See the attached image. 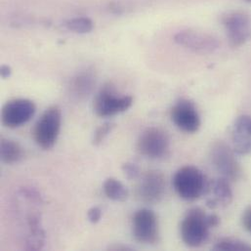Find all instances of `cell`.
<instances>
[{
    "label": "cell",
    "mask_w": 251,
    "mask_h": 251,
    "mask_svg": "<svg viewBox=\"0 0 251 251\" xmlns=\"http://www.w3.org/2000/svg\"><path fill=\"white\" fill-rule=\"evenodd\" d=\"M220 224L216 214H206L200 207H194L186 213L180 225V235L189 248L202 246L209 237V231Z\"/></svg>",
    "instance_id": "obj_1"
},
{
    "label": "cell",
    "mask_w": 251,
    "mask_h": 251,
    "mask_svg": "<svg viewBox=\"0 0 251 251\" xmlns=\"http://www.w3.org/2000/svg\"><path fill=\"white\" fill-rule=\"evenodd\" d=\"M208 183L202 171L193 165L181 167L173 177V187L185 201H196L205 195Z\"/></svg>",
    "instance_id": "obj_2"
},
{
    "label": "cell",
    "mask_w": 251,
    "mask_h": 251,
    "mask_svg": "<svg viewBox=\"0 0 251 251\" xmlns=\"http://www.w3.org/2000/svg\"><path fill=\"white\" fill-rule=\"evenodd\" d=\"M62 125V113L59 107L48 108L38 119L32 130L35 143L43 150H50L56 144Z\"/></svg>",
    "instance_id": "obj_3"
},
{
    "label": "cell",
    "mask_w": 251,
    "mask_h": 251,
    "mask_svg": "<svg viewBox=\"0 0 251 251\" xmlns=\"http://www.w3.org/2000/svg\"><path fill=\"white\" fill-rule=\"evenodd\" d=\"M133 104V98L119 95L111 84L104 85L96 95L93 103L95 114L101 118H110L126 112Z\"/></svg>",
    "instance_id": "obj_4"
},
{
    "label": "cell",
    "mask_w": 251,
    "mask_h": 251,
    "mask_svg": "<svg viewBox=\"0 0 251 251\" xmlns=\"http://www.w3.org/2000/svg\"><path fill=\"white\" fill-rule=\"evenodd\" d=\"M210 160L221 176L229 181L240 179L242 169L237 160L234 149L222 141L215 142L210 149Z\"/></svg>",
    "instance_id": "obj_5"
},
{
    "label": "cell",
    "mask_w": 251,
    "mask_h": 251,
    "mask_svg": "<svg viewBox=\"0 0 251 251\" xmlns=\"http://www.w3.org/2000/svg\"><path fill=\"white\" fill-rule=\"evenodd\" d=\"M170 146L168 134L159 127H149L144 130L137 141V151L145 157L156 159L163 157Z\"/></svg>",
    "instance_id": "obj_6"
},
{
    "label": "cell",
    "mask_w": 251,
    "mask_h": 251,
    "mask_svg": "<svg viewBox=\"0 0 251 251\" xmlns=\"http://www.w3.org/2000/svg\"><path fill=\"white\" fill-rule=\"evenodd\" d=\"M132 234L136 241L145 245H155L159 240L158 220L148 208L138 210L132 218Z\"/></svg>",
    "instance_id": "obj_7"
},
{
    "label": "cell",
    "mask_w": 251,
    "mask_h": 251,
    "mask_svg": "<svg viewBox=\"0 0 251 251\" xmlns=\"http://www.w3.org/2000/svg\"><path fill=\"white\" fill-rule=\"evenodd\" d=\"M228 39L233 47H240L251 38V18L244 12H229L222 17Z\"/></svg>",
    "instance_id": "obj_8"
},
{
    "label": "cell",
    "mask_w": 251,
    "mask_h": 251,
    "mask_svg": "<svg viewBox=\"0 0 251 251\" xmlns=\"http://www.w3.org/2000/svg\"><path fill=\"white\" fill-rule=\"evenodd\" d=\"M36 111L35 104L28 99H13L2 108L1 121L8 128H18L28 123Z\"/></svg>",
    "instance_id": "obj_9"
},
{
    "label": "cell",
    "mask_w": 251,
    "mask_h": 251,
    "mask_svg": "<svg viewBox=\"0 0 251 251\" xmlns=\"http://www.w3.org/2000/svg\"><path fill=\"white\" fill-rule=\"evenodd\" d=\"M174 40L180 46L202 55L211 54L220 46L218 39L213 35L195 29H184L177 32Z\"/></svg>",
    "instance_id": "obj_10"
},
{
    "label": "cell",
    "mask_w": 251,
    "mask_h": 251,
    "mask_svg": "<svg viewBox=\"0 0 251 251\" xmlns=\"http://www.w3.org/2000/svg\"><path fill=\"white\" fill-rule=\"evenodd\" d=\"M165 186V177L160 171H147L139 182L137 189L138 198L147 204L158 203L164 197Z\"/></svg>",
    "instance_id": "obj_11"
},
{
    "label": "cell",
    "mask_w": 251,
    "mask_h": 251,
    "mask_svg": "<svg viewBox=\"0 0 251 251\" xmlns=\"http://www.w3.org/2000/svg\"><path fill=\"white\" fill-rule=\"evenodd\" d=\"M170 117L176 127L186 133L198 132L201 124L196 106L186 99L178 101L172 107Z\"/></svg>",
    "instance_id": "obj_12"
},
{
    "label": "cell",
    "mask_w": 251,
    "mask_h": 251,
    "mask_svg": "<svg viewBox=\"0 0 251 251\" xmlns=\"http://www.w3.org/2000/svg\"><path fill=\"white\" fill-rule=\"evenodd\" d=\"M230 181L221 177L208 183L205 195L208 196L206 205L211 208H222L229 205L233 201V192Z\"/></svg>",
    "instance_id": "obj_13"
},
{
    "label": "cell",
    "mask_w": 251,
    "mask_h": 251,
    "mask_svg": "<svg viewBox=\"0 0 251 251\" xmlns=\"http://www.w3.org/2000/svg\"><path fill=\"white\" fill-rule=\"evenodd\" d=\"M232 141L235 152L249 154L251 152V117H239L232 130Z\"/></svg>",
    "instance_id": "obj_14"
},
{
    "label": "cell",
    "mask_w": 251,
    "mask_h": 251,
    "mask_svg": "<svg viewBox=\"0 0 251 251\" xmlns=\"http://www.w3.org/2000/svg\"><path fill=\"white\" fill-rule=\"evenodd\" d=\"M96 84V75L93 71L86 70L75 76L71 83V91L76 98L82 99L88 96Z\"/></svg>",
    "instance_id": "obj_15"
},
{
    "label": "cell",
    "mask_w": 251,
    "mask_h": 251,
    "mask_svg": "<svg viewBox=\"0 0 251 251\" xmlns=\"http://www.w3.org/2000/svg\"><path fill=\"white\" fill-rule=\"evenodd\" d=\"M24 156L25 151L19 143L10 139H1L0 157L2 162L6 164H14L20 162Z\"/></svg>",
    "instance_id": "obj_16"
},
{
    "label": "cell",
    "mask_w": 251,
    "mask_h": 251,
    "mask_svg": "<svg viewBox=\"0 0 251 251\" xmlns=\"http://www.w3.org/2000/svg\"><path fill=\"white\" fill-rule=\"evenodd\" d=\"M104 193L112 201H125L128 198V190L126 186L116 178H109L105 181Z\"/></svg>",
    "instance_id": "obj_17"
},
{
    "label": "cell",
    "mask_w": 251,
    "mask_h": 251,
    "mask_svg": "<svg viewBox=\"0 0 251 251\" xmlns=\"http://www.w3.org/2000/svg\"><path fill=\"white\" fill-rule=\"evenodd\" d=\"M213 250L216 251H251V246L238 239L223 238L214 245Z\"/></svg>",
    "instance_id": "obj_18"
},
{
    "label": "cell",
    "mask_w": 251,
    "mask_h": 251,
    "mask_svg": "<svg viewBox=\"0 0 251 251\" xmlns=\"http://www.w3.org/2000/svg\"><path fill=\"white\" fill-rule=\"evenodd\" d=\"M66 26L71 31H74L75 33L84 34V33L90 32L93 29L94 25H93V22L89 18L77 17V18H74V19L67 21Z\"/></svg>",
    "instance_id": "obj_19"
},
{
    "label": "cell",
    "mask_w": 251,
    "mask_h": 251,
    "mask_svg": "<svg viewBox=\"0 0 251 251\" xmlns=\"http://www.w3.org/2000/svg\"><path fill=\"white\" fill-rule=\"evenodd\" d=\"M115 127H116V125L112 124V123H106V124L99 126L93 135V139H92L93 145L94 146L101 145L104 142V140L110 135V133L114 130Z\"/></svg>",
    "instance_id": "obj_20"
},
{
    "label": "cell",
    "mask_w": 251,
    "mask_h": 251,
    "mask_svg": "<svg viewBox=\"0 0 251 251\" xmlns=\"http://www.w3.org/2000/svg\"><path fill=\"white\" fill-rule=\"evenodd\" d=\"M123 172L128 180H134L137 179L140 175V169L136 163L133 162H126L123 167Z\"/></svg>",
    "instance_id": "obj_21"
},
{
    "label": "cell",
    "mask_w": 251,
    "mask_h": 251,
    "mask_svg": "<svg viewBox=\"0 0 251 251\" xmlns=\"http://www.w3.org/2000/svg\"><path fill=\"white\" fill-rule=\"evenodd\" d=\"M87 217H88V220L93 223V224H96L98 223L101 218H102V210L101 208L97 207V206H94V207H91L88 212H87Z\"/></svg>",
    "instance_id": "obj_22"
},
{
    "label": "cell",
    "mask_w": 251,
    "mask_h": 251,
    "mask_svg": "<svg viewBox=\"0 0 251 251\" xmlns=\"http://www.w3.org/2000/svg\"><path fill=\"white\" fill-rule=\"evenodd\" d=\"M242 223L244 228L251 234V206L248 207L243 213Z\"/></svg>",
    "instance_id": "obj_23"
},
{
    "label": "cell",
    "mask_w": 251,
    "mask_h": 251,
    "mask_svg": "<svg viewBox=\"0 0 251 251\" xmlns=\"http://www.w3.org/2000/svg\"><path fill=\"white\" fill-rule=\"evenodd\" d=\"M11 74H12V70L9 66L3 65L1 67V76H2V78H4V79L8 78L11 75Z\"/></svg>",
    "instance_id": "obj_24"
},
{
    "label": "cell",
    "mask_w": 251,
    "mask_h": 251,
    "mask_svg": "<svg viewBox=\"0 0 251 251\" xmlns=\"http://www.w3.org/2000/svg\"><path fill=\"white\" fill-rule=\"evenodd\" d=\"M110 250L111 251H132V249H130L129 247H126V246H123V245H114L112 247H110Z\"/></svg>",
    "instance_id": "obj_25"
},
{
    "label": "cell",
    "mask_w": 251,
    "mask_h": 251,
    "mask_svg": "<svg viewBox=\"0 0 251 251\" xmlns=\"http://www.w3.org/2000/svg\"><path fill=\"white\" fill-rule=\"evenodd\" d=\"M249 3H251V0H247Z\"/></svg>",
    "instance_id": "obj_26"
}]
</instances>
